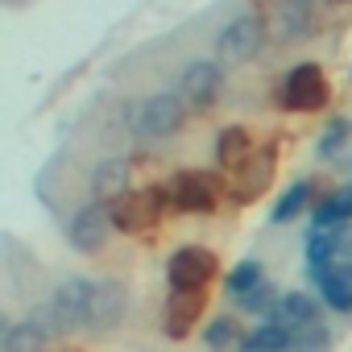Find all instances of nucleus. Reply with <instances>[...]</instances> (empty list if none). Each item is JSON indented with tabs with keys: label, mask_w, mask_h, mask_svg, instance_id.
<instances>
[{
	"label": "nucleus",
	"mask_w": 352,
	"mask_h": 352,
	"mask_svg": "<svg viewBox=\"0 0 352 352\" xmlns=\"http://www.w3.org/2000/svg\"><path fill=\"white\" fill-rule=\"evenodd\" d=\"M265 34H270L265 17H261L257 9H249V13L232 17V21L220 30V38H216V58H220L224 67H245V63H253V58L261 54Z\"/></svg>",
	"instance_id": "nucleus-1"
},
{
	"label": "nucleus",
	"mask_w": 352,
	"mask_h": 352,
	"mask_svg": "<svg viewBox=\"0 0 352 352\" xmlns=\"http://www.w3.org/2000/svg\"><path fill=\"white\" fill-rule=\"evenodd\" d=\"M183 120H187V100L174 96V91H153L133 108V133L145 141L174 137L183 129Z\"/></svg>",
	"instance_id": "nucleus-2"
},
{
	"label": "nucleus",
	"mask_w": 352,
	"mask_h": 352,
	"mask_svg": "<svg viewBox=\"0 0 352 352\" xmlns=\"http://www.w3.org/2000/svg\"><path fill=\"white\" fill-rule=\"evenodd\" d=\"M170 199H174L170 187H149V191H133V195L112 199V224H116V232L133 236V232L157 228V220H162V212H166Z\"/></svg>",
	"instance_id": "nucleus-3"
},
{
	"label": "nucleus",
	"mask_w": 352,
	"mask_h": 352,
	"mask_svg": "<svg viewBox=\"0 0 352 352\" xmlns=\"http://www.w3.org/2000/svg\"><path fill=\"white\" fill-rule=\"evenodd\" d=\"M179 96L187 100L191 112H212L224 96V63H208V58L187 63V71L179 79Z\"/></svg>",
	"instance_id": "nucleus-4"
},
{
	"label": "nucleus",
	"mask_w": 352,
	"mask_h": 352,
	"mask_svg": "<svg viewBox=\"0 0 352 352\" xmlns=\"http://www.w3.org/2000/svg\"><path fill=\"white\" fill-rule=\"evenodd\" d=\"M327 96H331V87H327L319 63H298L282 83V108L286 112H319L327 104Z\"/></svg>",
	"instance_id": "nucleus-5"
},
{
	"label": "nucleus",
	"mask_w": 352,
	"mask_h": 352,
	"mask_svg": "<svg viewBox=\"0 0 352 352\" xmlns=\"http://www.w3.org/2000/svg\"><path fill=\"white\" fill-rule=\"evenodd\" d=\"M112 228H116V224H112V204H108V199H91L87 208H79V212L71 216L67 241H71V249H79V253H100Z\"/></svg>",
	"instance_id": "nucleus-6"
},
{
	"label": "nucleus",
	"mask_w": 352,
	"mask_h": 352,
	"mask_svg": "<svg viewBox=\"0 0 352 352\" xmlns=\"http://www.w3.org/2000/svg\"><path fill=\"white\" fill-rule=\"evenodd\" d=\"M216 270H220L216 253L212 249H199V245L179 249V253L170 257V265H166L174 290H208V282L216 278Z\"/></svg>",
	"instance_id": "nucleus-7"
},
{
	"label": "nucleus",
	"mask_w": 352,
	"mask_h": 352,
	"mask_svg": "<svg viewBox=\"0 0 352 352\" xmlns=\"http://www.w3.org/2000/svg\"><path fill=\"white\" fill-rule=\"evenodd\" d=\"M174 208L179 212H195V216H212L220 208V183L216 174H199V170H183L179 179L170 183Z\"/></svg>",
	"instance_id": "nucleus-8"
},
{
	"label": "nucleus",
	"mask_w": 352,
	"mask_h": 352,
	"mask_svg": "<svg viewBox=\"0 0 352 352\" xmlns=\"http://www.w3.org/2000/svg\"><path fill=\"white\" fill-rule=\"evenodd\" d=\"M124 311H129V290H124V282H100V286L91 290V307H87V323H83V327H91V331H112V327L124 319Z\"/></svg>",
	"instance_id": "nucleus-9"
},
{
	"label": "nucleus",
	"mask_w": 352,
	"mask_h": 352,
	"mask_svg": "<svg viewBox=\"0 0 352 352\" xmlns=\"http://www.w3.org/2000/svg\"><path fill=\"white\" fill-rule=\"evenodd\" d=\"M91 282H83V278H67V282H58L54 286V294H50V307H54V315H58V323L71 331V327H79V323H87V307H91Z\"/></svg>",
	"instance_id": "nucleus-10"
},
{
	"label": "nucleus",
	"mask_w": 352,
	"mask_h": 352,
	"mask_svg": "<svg viewBox=\"0 0 352 352\" xmlns=\"http://www.w3.org/2000/svg\"><path fill=\"white\" fill-rule=\"evenodd\" d=\"M274 179V153H253L241 170H232V183H228V195L236 204H253L257 195H265Z\"/></svg>",
	"instance_id": "nucleus-11"
},
{
	"label": "nucleus",
	"mask_w": 352,
	"mask_h": 352,
	"mask_svg": "<svg viewBox=\"0 0 352 352\" xmlns=\"http://www.w3.org/2000/svg\"><path fill=\"white\" fill-rule=\"evenodd\" d=\"M204 307H208V294L204 290H174L170 302H166V336L170 340H183L199 323Z\"/></svg>",
	"instance_id": "nucleus-12"
},
{
	"label": "nucleus",
	"mask_w": 352,
	"mask_h": 352,
	"mask_svg": "<svg viewBox=\"0 0 352 352\" xmlns=\"http://www.w3.org/2000/svg\"><path fill=\"white\" fill-rule=\"evenodd\" d=\"M87 187H91V199H120L129 195V162L124 157H104L91 166L87 174Z\"/></svg>",
	"instance_id": "nucleus-13"
},
{
	"label": "nucleus",
	"mask_w": 352,
	"mask_h": 352,
	"mask_svg": "<svg viewBox=\"0 0 352 352\" xmlns=\"http://www.w3.org/2000/svg\"><path fill=\"white\" fill-rule=\"evenodd\" d=\"M249 157H253V137H249V129H245V124L220 129V137H216V166L232 174V170H241Z\"/></svg>",
	"instance_id": "nucleus-14"
},
{
	"label": "nucleus",
	"mask_w": 352,
	"mask_h": 352,
	"mask_svg": "<svg viewBox=\"0 0 352 352\" xmlns=\"http://www.w3.org/2000/svg\"><path fill=\"white\" fill-rule=\"evenodd\" d=\"M274 38L278 42L311 38V5H307V0H282L278 17H274Z\"/></svg>",
	"instance_id": "nucleus-15"
},
{
	"label": "nucleus",
	"mask_w": 352,
	"mask_h": 352,
	"mask_svg": "<svg viewBox=\"0 0 352 352\" xmlns=\"http://www.w3.org/2000/svg\"><path fill=\"white\" fill-rule=\"evenodd\" d=\"M270 319H278L282 327L298 331V327H307V323H315V319H319V307H315V298H311V294L290 290V294H282V298H278V307H274V315H270Z\"/></svg>",
	"instance_id": "nucleus-16"
},
{
	"label": "nucleus",
	"mask_w": 352,
	"mask_h": 352,
	"mask_svg": "<svg viewBox=\"0 0 352 352\" xmlns=\"http://www.w3.org/2000/svg\"><path fill=\"white\" fill-rule=\"evenodd\" d=\"M290 340H294V331L282 327L278 319H270V323H261L257 331H249L245 352H290Z\"/></svg>",
	"instance_id": "nucleus-17"
},
{
	"label": "nucleus",
	"mask_w": 352,
	"mask_h": 352,
	"mask_svg": "<svg viewBox=\"0 0 352 352\" xmlns=\"http://www.w3.org/2000/svg\"><path fill=\"white\" fill-rule=\"evenodd\" d=\"M50 336L34 323V319H25V323H13L9 331H5V340H0V348L5 352H42V344H46Z\"/></svg>",
	"instance_id": "nucleus-18"
},
{
	"label": "nucleus",
	"mask_w": 352,
	"mask_h": 352,
	"mask_svg": "<svg viewBox=\"0 0 352 352\" xmlns=\"http://www.w3.org/2000/svg\"><path fill=\"white\" fill-rule=\"evenodd\" d=\"M278 298H282V294H278V286H270V282L261 278V282H257L253 290H245L236 302H241V311H249V315H274Z\"/></svg>",
	"instance_id": "nucleus-19"
},
{
	"label": "nucleus",
	"mask_w": 352,
	"mask_h": 352,
	"mask_svg": "<svg viewBox=\"0 0 352 352\" xmlns=\"http://www.w3.org/2000/svg\"><path fill=\"white\" fill-rule=\"evenodd\" d=\"M319 294H323V302L331 307V311H352V282H344V278H336L331 270H323V278H319Z\"/></svg>",
	"instance_id": "nucleus-20"
},
{
	"label": "nucleus",
	"mask_w": 352,
	"mask_h": 352,
	"mask_svg": "<svg viewBox=\"0 0 352 352\" xmlns=\"http://www.w3.org/2000/svg\"><path fill=\"white\" fill-rule=\"evenodd\" d=\"M327 348H331V331L319 319L307 323V327H298L294 340H290V352H327Z\"/></svg>",
	"instance_id": "nucleus-21"
},
{
	"label": "nucleus",
	"mask_w": 352,
	"mask_h": 352,
	"mask_svg": "<svg viewBox=\"0 0 352 352\" xmlns=\"http://www.w3.org/2000/svg\"><path fill=\"white\" fill-rule=\"evenodd\" d=\"M311 204V183H294L286 195H282V204L274 208V224H286V220H294L302 208Z\"/></svg>",
	"instance_id": "nucleus-22"
},
{
	"label": "nucleus",
	"mask_w": 352,
	"mask_h": 352,
	"mask_svg": "<svg viewBox=\"0 0 352 352\" xmlns=\"http://www.w3.org/2000/svg\"><path fill=\"white\" fill-rule=\"evenodd\" d=\"M241 340V327H236V319H212V327H208V348H216V352H228L232 344Z\"/></svg>",
	"instance_id": "nucleus-23"
},
{
	"label": "nucleus",
	"mask_w": 352,
	"mask_h": 352,
	"mask_svg": "<svg viewBox=\"0 0 352 352\" xmlns=\"http://www.w3.org/2000/svg\"><path fill=\"white\" fill-rule=\"evenodd\" d=\"M257 282H261V265H257V261H241V265L232 270V278H228V294L241 298V294L253 290Z\"/></svg>",
	"instance_id": "nucleus-24"
},
{
	"label": "nucleus",
	"mask_w": 352,
	"mask_h": 352,
	"mask_svg": "<svg viewBox=\"0 0 352 352\" xmlns=\"http://www.w3.org/2000/svg\"><path fill=\"white\" fill-rule=\"evenodd\" d=\"M344 141H348V120H344V116H336V120L323 129V137H319V157H331Z\"/></svg>",
	"instance_id": "nucleus-25"
},
{
	"label": "nucleus",
	"mask_w": 352,
	"mask_h": 352,
	"mask_svg": "<svg viewBox=\"0 0 352 352\" xmlns=\"http://www.w3.org/2000/svg\"><path fill=\"white\" fill-rule=\"evenodd\" d=\"M331 212H336V220L344 224V220H352V187H344V191H336L331 195Z\"/></svg>",
	"instance_id": "nucleus-26"
},
{
	"label": "nucleus",
	"mask_w": 352,
	"mask_h": 352,
	"mask_svg": "<svg viewBox=\"0 0 352 352\" xmlns=\"http://www.w3.org/2000/svg\"><path fill=\"white\" fill-rule=\"evenodd\" d=\"M344 5H352V0H344Z\"/></svg>",
	"instance_id": "nucleus-27"
}]
</instances>
